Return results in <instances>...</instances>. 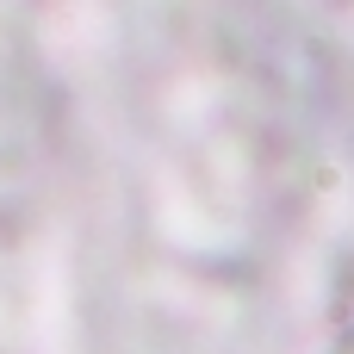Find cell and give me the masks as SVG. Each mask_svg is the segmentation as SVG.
Returning a JSON list of instances; mask_svg holds the SVG:
<instances>
[{
	"label": "cell",
	"instance_id": "6da1fadb",
	"mask_svg": "<svg viewBox=\"0 0 354 354\" xmlns=\"http://www.w3.org/2000/svg\"><path fill=\"white\" fill-rule=\"evenodd\" d=\"M342 354H354V342H348V348H342Z\"/></svg>",
	"mask_w": 354,
	"mask_h": 354
}]
</instances>
